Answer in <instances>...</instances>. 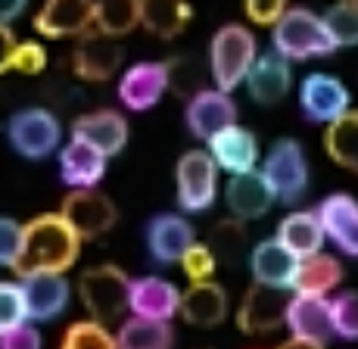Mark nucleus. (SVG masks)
<instances>
[{
  "instance_id": "1",
  "label": "nucleus",
  "mask_w": 358,
  "mask_h": 349,
  "mask_svg": "<svg viewBox=\"0 0 358 349\" xmlns=\"http://www.w3.org/2000/svg\"><path fill=\"white\" fill-rule=\"evenodd\" d=\"M81 252L78 231L63 218V212H44L22 225V250L16 259V275H63Z\"/></svg>"
},
{
  "instance_id": "3",
  "label": "nucleus",
  "mask_w": 358,
  "mask_h": 349,
  "mask_svg": "<svg viewBox=\"0 0 358 349\" xmlns=\"http://www.w3.org/2000/svg\"><path fill=\"white\" fill-rule=\"evenodd\" d=\"M256 38L246 25L228 22L209 41V72L218 91L231 94L237 85H243L250 69L256 66Z\"/></svg>"
},
{
  "instance_id": "29",
  "label": "nucleus",
  "mask_w": 358,
  "mask_h": 349,
  "mask_svg": "<svg viewBox=\"0 0 358 349\" xmlns=\"http://www.w3.org/2000/svg\"><path fill=\"white\" fill-rule=\"evenodd\" d=\"M343 280V265L336 256L318 252V256H308L299 262L296 271V293H306V297H327L330 290H336Z\"/></svg>"
},
{
  "instance_id": "4",
  "label": "nucleus",
  "mask_w": 358,
  "mask_h": 349,
  "mask_svg": "<svg viewBox=\"0 0 358 349\" xmlns=\"http://www.w3.org/2000/svg\"><path fill=\"white\" fill-rule=\"evenodd\" d=\"M78 297H81V306L91 315V321L113 325V321H119L128 312L131 280L119 265H109V262L91 265L78 278Z\"/></svg>"
},
{
  "instance_id": "35",
  "label": "nucleus",
  "mask_w": 358,
  "mask_h": 349,
  "mask_svg": "<svg viewBox=\"0 0 358 349\" xmlns=\"http://www.w3.org/2000/svg\"><path fill=\"white\" fill-rule=\"evenodd\" d=\"M165 66H169V87L175 94L190 100V97H196L199 91H206L203 81H206V75H212V72L206 69L196 57H175Z\"/></svg>"
},
{
  "instance_id": "27",
  "label": "nucleus",
  "mask_w": 358,
  "mask_h": 349,
  "mask_svg": "<svg viewBox=\"0 0 358 349\" xmlns=\"http://www.w3.org/2000/svg\"><path fill=\"white\" fill-rule=\"evenodd\" d=\"M324 225H321L318 212L312 209H296L290 215H284V222L278 225V241L299 259L318 256L321 246H324Z\"/></svg>"
},
{
  "instance_id": "42",
  "label": "nucleus",
  "mask_w": 358,
  "mask_h": 349,
  "mask_svg": "<svg viewBox=\"0 0 358 349\" xmlns=\"http://www.w3.org/2000/svg\"><path fill=\"white\" fill-rule=\"evenodd\" d=\"M243 10L250 16V22L256 25H278L280 16L290 10V0H243Z\"/></svg>"
},
{
  "instance_id": "43",
  "label": "nucleus",
  "mask_w": 358,
  "mask_h": 349,
  "mask_svg": "<svg viewBox=\"0 0 358 349\" xmlns=\"http://www.w3.org/2000/svg\"><path fill=\"white\" fill-rule=\"evenodd\" d=\"M0 349H44V340L34 325H22L0 337Z\"/></svg>"
},
{
  "instance_id": "21",
  "label": "nucleus",
  "mask_w": 358,
  "mask_h": 349,
  "mask_svg": "<svg viewBox=\"0 0 358 349\" xmlns=\"http://www.w3.org/2000/svg\"><path fill=\"white\" fill-rule=\"evenodd\" d=\"M287 327L293 337L315 340V343L327 346L336 337L334 331V309H330L327 297H306L296 293L290 299V312H287Z\"/></svg>"
},
{
  "instance_id": "32",
  "label": "nucleus",
  "mask_w": 358,
  "mask_h": 349,
  "mask_svg": "<svg viewBox=\"0 0 358 349\" xmlns=\"http://www.w3.org/2000/svg\"><path fill=\"white\" fill-rule=\"evenodd\" d=\"M141 25V0H97L94 29L100 35L122 38Z\"/></svg>"
},
{
  "instance_id": "25",
  "label": "nucleus",
  "mask_w": 358,
  "mask_h": 349,
  "mask_svg": "<svg viewBox=\"0 0 358 349\" xmlns=\"http://www.w3.org/2000/svg\"><path fill=\"white\" fill-rule=\"evenodd\" d=\"M106 175V156L100 150H94L85 141H69L59 150V178L72 190H91L97 187Z\"/></svg>"
},
{
  "instance_id": "38",
  "label": "nucleus",
  "mask_w": 358,
  "mask_h": 349,
  "mask_svg": "<svg viewBox=\"0 0 358 349\" xmlns=\"http://www.w3.org/2000/svg\"><path fill=\"white\" fill-rule=\"evenodd\" d=\"M334 309V331L340 340H358V290H343L330 299Z\"/></svg>"
},
{
  "instance_id": "26",
  "label": "nucleus",
  "mask_w": 358,
  "mask_h": 349,
  "mask_svg": "<svg viewBox=\"0 0 358 349\" xmlns=\"http://www.w3.org/2000/svg\"><path fill=\"white\" fill-rule=\"evenodd\" d=\"M181 318L194 327H218L228 318V293L215 280L190 284L181 297Z\"/></svg>"
},
{
  "instance_id": "7",
  "label": "nucleus",
  "mask_w": 358,
  "mask_h": 349,
  "mask_svg": "<svg viewBox=\"0 0 358 349\" xmlns=\"http://www.w3.org/2000/svg\"><path fill=\"white\" fill-rule=\"evenodd\" d=\"M178 206L184 212H206L218 197V166L209 150H190L175 166Z\"/></svg>"
},
{
  "instance_id": "46",
  "label": "nucleus",
  "mask_w": 358,
  "mask_h": 349,
  "mask_svg": "<svg viewBox=\"0 0 358 349\" xmlns=\"http://www.w3.org/2000/svg\"><path fill=\"white\" fill-rule=\"evenodd\" d=\"M278 349H324L321 343H315V340H302V337H290V340H284Z\"/></svg>"
},
{
  "instance_id": "5",
  "label": "nucleus",
  "mask_w": 358,
  "mask_h": 349,
  "mask_svg": "<svg viewBox=\"0 0 358 349\" xmlns=\"http://www.w3.org/2000/svg\"><path fill=\"white\" fill-rule=\"evenodd\" d=\"M262 175L268 178L278 203H299L308 190V159L299 141L278 138L262 162Z\"/></svg>"
},
{
  "instance_id": "31",
  "label": "nucleus",
  "mask_w": 358,
  "mask_h": 349,
  "mask_svg": "<svg viewBox=\"0 0 358 349\" xmlns=\"http://www.w3.org/2000/svg\"><path fill=\"white\" fill-rule=\"evenodd\" d=\"M175 334L169 321H147L131 318L119 327V349H171Z\"/></svg>"
},
{
  "instance_id": "11",
  "label": "nucleus",
  "mask_w": 358,
  "mask_h": 349,
  "mask_svg": "<svg viewBox=\"0 0 358 349\" xmlns=\"http://www.w3.org/2000/svg\"><path fill=\"white\" fill-rule=\"evenodd\" d=\"M184 119H187V131L194 138L209 143L218 131L237 125V104L231 100V94L218 91V87H206L187 100Z\"/></svg>"
},
{
  "instance_id": "44",
  "label": "nucleus",
  "mask_w": 358,
  "mask_h": 349,
  "mask_svg": "<svg viewBox=\"0 0 358 349\" xmlns=\"http://www.w3.org/2000/svg\"><path fill=\"white\" fill-rule=\"evenodd\" d=\"M16 38H13V31L6 29L3 22H0V75L6 69H13V53H16Z\"/></svg>"
},
{
  "instance_id": "45",
  "label": "nucleus",
  "mask_w": 358,
  "mask_h": 349,
  "mask_svg": "<svg viewBox=\"0 0 358 349\" xmlns=\"http://www.w3.org/2000/svg\"><path fill=\"white\" fill-rule=\"evenodd\" d=\"M25 10V0H0V22H13Z\"/></svg>"
},
{
  "instance_id": "14",
  "label": "nucleus",
  "mask_w": 358,
  "mask_h": 349,
  "mask_svg": "<svg viewBox=\"0 0 358 349\" xmlns=\"http://www.w3.org/2000/svg\"><path fill=\"white\" fill-rule=\"evenodd\" d=\"M169 87V66L156 63V59H143V63L128 66L125 75L119 78V100L125 109L143 113L159 104V97Z\"/></svg>"
},
{
  "instance_id": "18",
  "label": "nucleus",
  "mask_w": 358,
  "mask_h": 349,
  "mask_svg": "<svg viewBox=\"0 0 358 349\" xmlns=\"http://www.w3.org/2000/svg\"><path fill=\"white\" fill-rule=\"evenodd\" d=\"M181 297L184 293L165 278L131 280L128 312L134 318H147V321H171L181 312Z\"/></svg>"
},
{
  "instance_id": "17",
  "label": "nucleus",
  "mask_w": 358,
  "mask_h": 349,
  "mask_svg": "<svg viewBox=\"0 0 358 349\" xmlns=\"http://www.w3.org/2000/svg\"><path fill=\"white\" fill-rule=\"evenodd\" d=\"M274 200H278V197H274L268 178L262 175V169H252V172H243V175H231V181L224 184V203H228L231 215L240 218V222L262 218L274 206Z\"/></svg>"
},
{
  "instance_id": "24",
  "label": "nucleus",
  "mask_w": 358,
  "mask_h": 349,
  "mask_svg": "<svg viewBox=\"0 0 358 349\" xmlns=\"http://www.w3.org/2000/svg\"><path fill=\"white\" fill-rule=\"evenodd\" d=\"M293 75H290V59H284L280 53H265L256 59V66L246 75V91L250 97L262 106H274L290 94Z\"/></svg>"
},
{
  "instance_id": "19",
  "label": "nucleus",
  "mask_w": 358,
  "mask_h": 349,
  "mask_svg": "<svg viewBox=\"0 0 358 349\" xmlns=\"http://www.w3.org/2000/svg\"><path fill=\"white\" fill-rule=\"evenodd\" d=\"M299 262L302 259L287 250L278 237L259 241L250 252V271H252V278H256V284L280 287V290H293Z\"/></svg>"
},
{
  "instance_id": "39",
  "label": "nucleus",
  "mask_w": 358,
  "mask_h": 349,
  "mask_svg": "<svg viewBox=\"0 0 358 349\" xmlns=\"http://www.w3.org/2000/svg\"><path fill=\"white\" fill-rule=\"evenodd\" d=\"M184 275L190 278V284H199V280H212V271H215V252H212L209 243H194L187 250V256L181 259Z\"/></svg>"
},
{
  "instance_id": "36",
  "label": "nucleus",
  "mask_w": 358,
  "mask_h": 349,
  "mask_svg": "<svg viewBox=\"0 0 358 349\" xmlns=\"http://www.w3.org/2000/svg\"><path fill=\"white\" fill-rule=\"evenodd\" d=\"M324 25L336 47H355L358 44V3L340 0V3L327 6Z\"/></svg>"
},
{
  "instance_id": "30",
  "label": "nucleus",
  "mask_w": 358,
  "mask_h": 349,
  "mask_svg": "<svg viewBox=\"0 0 358 349\" xmlns=\"http://www.w3.org/2000/svg\"><path fill=\"white\" fill-rule=\"evenodd\" d=\"M324 150L336 166L358 175V109H349L324 128Z\"/></svg>"
},
{
  "instance_id": "16",
  "label": "nucleus",
  "mask_w": 358,
  "mask_h": 349,
  "mask_svg": "<svg viewBox=\"0 0 358 349\" xmlns=\"http://www.w3.org/2000/svg\"><path fill=\"white\" fill-rule=\"evenodd\" d=\"M72 138L91 143L94 150H100L109 159V156L125 150L128 122H125V115L115 113V109H94V113H85L72 122Z\"/></svg>"
},
{
  "instance_id": "9",
  "label": "nucleus",
  "mask_w": 358,
  "mask_h": 349,
  "mask_svg": "<svg viewBox=\"0 0 358 349\" xmlns=\"http://www.w3.org/2000/svg\"><path fill=\"white\" fill-rule=\"evenodd\" d=\"M63 218L78 231L81 241H94L103 237L106 231H113V225L119 222V209L106 194H100L97 187L91 190H69L63 197Z\"/></svg>"
},
{
  "instance_id": "2",
  "label": "nucleus",
  "mask_w": 358,
  "mask_h": 349,
  "mask_svg": "<svg viewBox=\"0 0 358 349\" xmlns=\"http://www.w3.org/2000/svg\"><path fill=\"white\" fill-rule=\"evenodd\" d=\"M271 47L274 53H280L284 59H315L327 57L336 50L334 38H330L324 16L306 10V6H290L280 16V22L271 29Z\"/></svg>"
},
{
  "instance_id": "28",
  "label": "nucleus",
  "mask_w": 358,
  "mask_h": 349,
  "mask_svg": "<svg viewBox=\"0 0 358 349\" xmlns=\"http://www.w3.org/2000/svg\"><path fill=\"white\" fill-rule=\"evenodd\" d=\"M190 16H194V10L187 0H141V25L162 41L181 35Z\"/></svg>"
},
{
  "instance_id": "34",
  "label": "nucleus",
  "mask_w": 358,
  "mask_h": 349,
  "mask_svg": "<svg viewBox=\"0 0 358 349\" xmlns=\"http://www.w3.org/2000/svg\"><path fill=\"white\" fill-rule=\"evenodd\" d=\"M59 349H119V337H113L106 325H97V321L87 318L66 327Z\"/></svg>"
},
{
  "instance_id": "10",
  "label": "nucleus",
  "mask_w": 358,
  "mask_h": 349,
  "mask_svg": "<svg viewBox=\"0 0 358 349\" xmlns=\"http://www.w3.org/2000/svg\"><path fill=\"white\" fill-rule=\"evenodd\" d=\"M349 104H352V94L343 85L336 75L327 72H312L302 78L299 85V106L302 115L308 122H318V125H330L340 115L349 113Z\"/></svg>"
},
{
  "instance_id": "41",
  "label": "nucleus",
  "mask_w": 358,
  "mask_h": 349,
  "mask_svg": "<svg viewBox=\"0 0 358 349\" xmlns=\"http://www.w3.org/2000/svg\"><path fill=\"white\" fill-rule=\"evenodd\" d=\"M13 69L25 75H38L47 69V50L38 41H19L16 53H13Z\"/></svg>"
},
{
  "instance_id": "23",
  "label": "nucleus",
  "mask_w": 358,
  "mask_h": 349,
  "mask_svg": "<svg viewBox=\"0 0 358 349\" xmlns=\"http://www.w3.org/2000/svg\"><path fill=\"white\" fill-rule=\"evenodd\" d=\"M206 147H209V156L215 159V166L224 169V172H231V175L252 172L259 162L256 134L240 128V125H231V128H224V131H218Z\"/></svg>"
},
{
  "instance_id": "12",
  "label": "nucleus",
  "mask_w": 358,
  "mask_h": 349,
  "mask_svg": "<svg viewBox=\"0 0 358 349\" xmlns=\"http://www.w3.org/2000/svg\"><path fill=\"white\" fill-rule=\"evenodd\" d=\"M196 243L194 225L175 212H159L147 222V250L159 265H181L187 250Z\"/></svg>"
},
{
  "instance_id": "8",
  "label": "nucleus",
  "mask_w": 358,
  "mask_h": 349,
  "mask_svg": "<svg viewBox=\"0 0 358 349\" xmlns=\"http://www.w3.org/2000/svg\"><path fill=\"white\" fill-rule=\"evenodd\" d=\"M290 293L280 287L256 284L243 293L237 309V327L243 334H271L280 325H287V312H290Z\"/></svg>"
},
{
  "instance_id": "47",
  "label": "nucleus",
  "mask_w": 358,
  "mask_h": 349,
  "mask_svg": "<svg viewBox=\"0 0 358 349\" xmlns=\"http://www.w3.org/2000/svg\"><path fill=\"white\" fill-rule=\"evenodd\" d=\"M352 3H358V0H352Z\"/></svg>"
},
{
  "instance_id": "13",
  "label": "nucleus",
  "mask_w": 358,
  "mask_h": 349,
  "mask_svg": "<svg viewBox=\"0 0 358 349\" xmlns=\"http://www.w3.org/2000/svg\"><path fill=\"white\" fill-rule=\"evenodd\" d=\"M122 63H125V47L119 44V38L100 35V31L85 35L72 53V72L85 81L113 78Z\"/></svg>"
},
{
  "instance_id": "33",
  "label": "nucleus",
  "mask_w": 358,
  "mask_h": 349,
  "mask_svg": "<svg viewBox=\"0 0 358 349\" xmlns=\"http://www.w3.org/2000/svg\"><path fill=\"white\" fill-rule=\"evenodd\" d=\"M212 252H215V259H222V262L228 265H237L240 259L246 256V228L240 218H224V222H218V228L212 231Z\"/></svg>"
},
{
  "instance_id": "6",
  "label": "nucleus",
  "mask_w": 358,
  "mask_h": 349,
  "mask_svg": "<svg viewBox=\"0 0 358 349\" xmlns=\"http://www.w3.org/2000/svg\"><path fill=\"white\" fill-rule=\"evenodd\" d=\"M6 138H10L13 150L25 159H44L59 147L63 138V125L59 119L44 106H25L10 115L6 122Z\"/></svg>"
},
{
  "instance_id": "20",
  "label": "nucleus",
  "mask_w": 358,
  "mask_h": 349,
  "mask_svg": "<svg viewBox=\"0 0 358 349\" xmlns=\"http://www.w3.org/2000/svg\"><path fill=\"white\" fill-rule=\"evenodd\" d=\"M25 293V312L29 321H53L69 309L72 284L66 275H29L19 280Z\"/></svg>"
},
{
  "instance_id": "22",
  "label": "nucleus",
  "mask_w": 358,
  "mask_h": 349,
  "mask_svg": "<svg viewBox=\"0 0 358 349\" xmlns=\"http://www.w3.org/2000/svg\"><path fill=\"white\" fill-rule=\"evenodd\" d=\"M318 218L324 234L346 256H358V200L352 194H330L318 203Z\"/></svg>"
},
{
  "instance_id": "40",
  "label": "nucleus",
  "mask_w": 358,
  "mask_h": 349,
  "mask_svg": "<svg viewBox=\"0 0 358 349\" xmlns=\"http://www.w3.org/2000/svg\"><path fill=\"white\" fill-rule=\"evenodd\" d=\"M22 250V225L10 215H0V269H16Z\"/></svg>"
},
{
  "instance_id": "15",
  "label": "nucleus",
  "mask_w": 358,
  "mask_h": 349,
  "mask_svg": "<svg viewBox=\"0 0 358 349\" xmlns=\"http://www.w3.org/2000/svg\"><path fill=\"white\" fill-rule=\"evenodd\" d=\"M94 13H97V0H44L34 16V29L38 35L53 41L85 35L94 25Z\"/></svg>"
},
{
  "instance_id": "37",
  "label": "nucleus",
  "mask_w": 358,
  "mask_h": 349,
  "mask_svg": "<svg viewBox=\"0 0 358 349\" xmlns=\"http://www.w3.org/2000/svg\"><path fill=\"white\" fill-rule=\"evenodd\" d=\"M22 325H29L22 284H16V280H0V337Z\"/></svg>"
}]
</instances>
